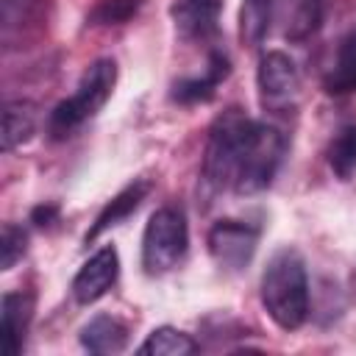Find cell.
I'll return each instance as SVG.
<instances>
[{
  "label": "cell",
  "instance_id": "obj_1",
  "mask_svg": "<svg viewBox=\"0 0 356 356\" xmlns=\"http://www.w3.org/2000/svg\"><path fill=\"white\" fill-rule=\"evenodd\" d=\"M284 150L286 142L278 128L256 122L239 108H228L209 131L203 178L214 189L256 195L273 184Z\"/></svg>",
  "mask_w": 356,
  "mask_h": 356
},
{
  "label": "cell",
  "instance_id": "obj_2",
  "mask_svg": "<svg viewBox=\"0 0 356 356\" xmlns=\"http://www.w3.org/2000/svg\"><path fill=\"white\" fill-rule=\"evenodd\" d=\"M261 306L270 320L284 331H295L306 323L309 278L306 264L295 250L284 248L267 261L261 273Z\"/></svg>",
  "mask_w": 356,
  "mask_h": 356
},
{
  "label": "cell",
  "instance_id": "obj_3",
  "mask_svg": "<svg viewBox=\"0 0 356 356\" xmlns=\"http://www.w3.org/2000/svg\"><path fill=\"white\" fill-rule=\"evenodd\" d=\"M114 83H117L114 58H97L81 75L75 92L53 108V114L47 120V134L53 139H67L75 128H81L86 120H92L106 106V100L114 92Z\"/></svg>",
  "mask_w": 356,
  "mask_h": 356
},
{
  "label": "cell",
  "instance_id": "obj_4",
  "mask_svg": "<svg viewBox=\"0 0 356 356\" xmlns=\"http://www.w3.org/2000/svg\"><path fill=\"white\" fill-rule=\"evenodd\" d=\"M189 245V231H186V217L175 206H164L150 214L142 236V267L150 275H161L172 270Z\"/></svg>",
  "mask_w": 356,
  "mask_h": 356
},
{
  "label": "cell",
  "instance_id": "obj_5",
  "mask_svg": "<svg viewBox=\"0 0 356 356\" xmlns=\"http://www.w3.org/2000/svg\"><path fill=\"white\" fill-rule=\"evenodd\" d=\"M50 0H3L0 3V44L3 50H22L39 42L47 31Z\"/></svg>",
  "mask_w": 356,
  "mask_h": 356
},
{
  "label": "cell",
  "instance_id": "obj_6",
  "mask_svg": "<svg viewBox=\"0 0 356 356\" xmlns=\"http://www.w3.org/2000/svg\"><path fill=\"white\" fill-rule=\"evenodd\" d=\"M259 248V228L242 222V220H220L209 231V253L217 261V267L228 273L245 270Z\"/></svg>",
  "mask_w": 356,
  "mask_h": 356
},
{
  "label": "cell",
  "instance_id": "obj_7",
  "mask_svg": "<svg viewBox=\"0 0 356 356\" xmlns=\"http://www.w3.org/2000/svg\"><path fill=\"white\" fill-rule=\"evenodd\" d=\"M256 83H259V95L267 106H281L289 103L298 95L300 78H298V67L295 61L281 53V50H267L259 58V72H256Z\"/></svg>",
  "mask_w": 356,
  "mask_h": 356
},
{
  "label": "cell",
  "instance_id": "obj_8",
  "mask_svg": "<svg viewBox=\"0 0 356 356\" xmlns=\"http://www.w3.org/2000/svg\"><path fill=\"white\" fill-rule=\"evenodd\" d=\"M117 275H120V256H117V250L111 245H106L72 278V298L78 303L89 306V303L100 300L114 286Z\"/></svg>",
  "mask_w": 356,
  "mask_h": 356
},
{
  "label": "cell",
  "instance_id": "obj_9",
  "mask_svg": "<svg viewBox=\"0 0 356 356\" xmlns=\"http://www.w3.org/2000/svg\"><path fill=\"white\" fill-rule=\"evenodd\" d=\"M222 0H175L172 17L184 39H209L217 31Z\"/></svg>",
  "mask_w": 356,
  "mask_h": 356
},
{
  "label": "cell",
  "instance_id": "obj_10",
  "mask_svg": "<svg viewBox=\"0 0 356 356\" xmlns=\"http://www.w3.org/2000/svg\"><path fill=\"white\" fill-rule=\"evenodd\" d=\"M31 317H33V298L28 292L3 295V345L8 356H17L22 350Z\"/></svg>",
  "mask_w": 356,
  "mask_h": 356
},
{
  "label": "cell",
  "instance_id": "obj_11",
  "mask_svg": "<svg viewBox=\"0 0 356 356\" xmlns=\"http://www.w3.org/2000/svg\"><path fill=\"white\" fill-rule=\"evenodd\" d=\"M225 75H228V58L222 53H211L209 67H206L203 75L184 78L172 86V100H178V103H206Z\"/></svg>",
  "mask_w": 356,
  "mask_h": 356
},
{
  "label": "cell",
  "instance_id": "obj_12",
  "mask_svg": "<svg viewBox=\"0 0 356 356\" xmlns=\"http://www.w3.org/2000/svg\"><path fill=\"white\" fill-rule=\"evenodd\" d=\"M150 192V184L147 181H134V184H128L120 195H114L111 197V203H106V209L97 214V220H95V225L89 228V234H86V242H92V239H97L103 231H108V228H114L117 222H122L131 211H136L139 209V203L145 200V195Z\"/></svg>",
  "mask_w": 356,
  "mask_h": 356
},
{
  "label": "cell",
  "instance_id": "obj_13",
  "mask_svg": "<svg viewBox=\"0 0 356 356\" xmlns=\"http://www.w3.org/2000/svg\"><path fill=\"white\" fill-rule=\"evenodd\" d=\"M323 86L328 95H350L356 92V28H350L339 47H337V58L331 61Z\"/></svg>",
  "mask_w": 356,
  "mask_h": 356
},
{
  "label": "cell",
  "instance_id": "obj_14",
  "mask_svg": "<svg viewBox=\"0 0 356 356\" xmlns=\"http://www.w3.org/2000/svg\"><path fill=\"white\" fill-rule=\"evenodd\" d=\"M81 345L89 353H120L128 345V328L108 314H97L81 328Z\"/></svg>",
  "mask_w": 356,
  "mask_h": 356
},
{
  "label": "cell",
  "instance_id": "obj_15",
  "mask_svg": "<svg viewBox=\"0 0 356 356\" xmlns=\"http://www.w3.org/2000/svg\"><path fill=\"white\" fill-rule=\"evenodd\" d=\"M36 106L31 100H8L3 106V150H14L36 131Z\"/></svg>",
  "mask_w": 356,
  "mask_h": 356
},
{
  "label": "cell",
  "instance_id": "obj_16",
  "mask_svg": "<svg viewBox=\"0 0 356 356\" xmlns=\"http://www.w3.org/2000/svg\"><path fill=\"white\" fill-rule=\"evenodd\" d=\"M273 8H275V0H242V8H239V39L248 47H256L267 36L270 19H273Z\"/></svg>",
  "mask_w": 356,
  "mask_h": 356
},
{
  "label": "cell",
  "instance_id": "obj_17",
  "mask_svg": "<svg viewBox=\"0 0 356 356\" xmlns=\"http://www.w3.org/2000/svg\"><path fill=\"white\" fill-rule=\"evenodd\" d=\"M139 353H147V356H189V353H197V342L189 334L178 331V328L161 325V328L147 334V339L139 345Z\"/></svg>",
  "mask_w": 356,
  "mask_h": 356
},
{
  "label": "cell",
  "instance_id": "obj_18",
  "mask_svg": "<svg viewBox=\"0 0 356 356\" xmlns=\"http://www.w3.org/2000/svg\"><path fill=\"white\" fill-rule=\"evenodd\" d=\"M328 164H331L334 175L342 181H350L356 175V122L345 125L334 136V142L328 147Z\"/></svg>",
  "mask_w": 356,
  "mask_h": 356
},
{
  "label": "cell",
  "instance_id": "obj_19",
  "mask_svg": "<svg viewBox=\"0 0 356 356\" xmlns=\"http://www.w3.org/2000/svg\"><path fill=\"white\" fill-rule=\"evenodd\" d=\"M145 0H97L86 14V25H122L142 8Z\"/></svg>",
  "mask_w": 356,
  "mask_h": 356
},
{
  "label": "cell",
  "instance_id": "obj_20",
  "mask_svg": "<svg viewBox=\"0 0 356 356\" xmlns=\"http://www.w3.org/2000/svg\"><path fill=\"white\" fill-rule=\"evenodd\" d=\"M25 248H28V234L8 222L3 225V236H0V267L3 270H11L22 256H25Z\"/></svg>",
  "mask_w": 356,
  "mask_h": 356
},
{
  "label": "cell",
  "instance_id": "obj_21",
  "mask_svg": "<svg viewBox=\"0 0 356 356\" xmlns=\"http://www.w3.org/2000/svg\"><path fill=\"white\" fill-rule=\"evenodd\" d=\"M56 214H58V206H53V203H47V206H36L33 211H31V222L33 225H50L53 220H56Z\"/></svg>",
  "mask_w": 356,
  "mask_h": 356
}]
</instances>
